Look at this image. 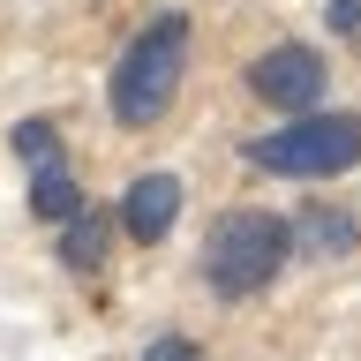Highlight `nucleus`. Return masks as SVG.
<instances>
[{
  "instance_id": "obj_9",
  "label": "nucleus",
  "mask_w": 361,
  "mask_h": 361,
  "mask_svg": "<svg viewBox=\"0 0 361 361\" xmlns=\"http://www.w3.org/2000/svg\"><path fill=\"white\" fill-rule=\"evenodd\" d=\"M8 143H16V158H23V166H53V158H68L53 121H16V135H8Z\"/></svg>"
},
{
  "instance_id": "obj_5",
  "label": "nucleus",
  "mask_w": 361,
  "mask_h": 361,
  "mask_svg": "<svg viewBox=\"0 0 361 361\" xmlns=\"http://www.w3.org/2000/svg\"><path fill=\"white\" fill-rule=\"evenodd\" d=\"M113 226L128 233V241H166L180 226V180L173 173H143V180H128V196H121V211H113Z\"/></svg>"
},
{
  "instance_id": "obj_11",
  "label": "nucleus",
  "mask_w": 361,
  "mask_h": 361,
  "mask_svg": "<svg viewBox=\"0 0 361 361\" xmlns=\"http://www.w3.org/2000/svg\"><path fill=\"white\" fill-rule=\"evenodd\" d=\"M331 30L338 38H361V0H331Z\"/></svg>"
},
{
  "instance_id": "obj_10",
  "label": "nucleus",
  "mask_w": 361,
  "mask_h": 361,
  "mask_svg": "<svg viewBox=\"0 0 361 361\" xmlns=\"http://www.w3.org/2000/svg\"><path fill=\"white\" fill-rule=\"evenodd\" d=\"M143 361H203V346H196V338H180V331H166V338L143 346Z\"/></svg>"
},
{
  "instance_id": "obj_8",
  "label": "nucleus",
  "mask_w": 361,
  "mask_h": 361,
  "mask_svg": "<svg viewBox=\"0 0 361 361\" xmlns=\"http://www.w3.org/2000/svg\"><path fill=\"white\" fill-rule=\"evenodd\" d=\"M286 233L309 248V256H346V248L361 241V226L346 219V211H324V203H316V211H301V219H286Z\"/></svg>"
},
{
  "instance_id": "obj_3",
  "label": "nucleus",
  "mask_w": 361,
  "mask_h": 361,
  "mask_svg": "<svg viewBox=\"0 0 361 361\" xmlns=\"http://www.w3.org/2000/svg\"><path fill=\"white\" fill-rule=\"evenodd\" d=\"M286 256H293L286 219H271V211H226L211 226V241H203V286L219 301H248V293H264L279 279Z\"/></svg>"
},
{
  "instance_id": "obj_4",
  "label": "nucleus",
  "mask_w": 361,
  "mask_h": 361,
  "mask_svg": "<svg viewBox=\"0 0 361 361\" xmlns=\"http://www.w3.org/2000/svg\"><path fill=\"white\" fill-rule=\"evenodd\" d=\"M324 83H331V68H324L316 45H271V53L248 61V90L264 106H286V113H309L324 98Z\"/></svg>"
},
{
  "instance_id": "obj_6",
  "label": "nucleus",
  "mask_w": 361,
  "mask_h": 361,
  "mask_svg": "<svg viewBox=\"0 0 361 361\" xmlns=\"http://www.w3.org/2000/svg\"><path fill=\"white\" fill-rule=\"evenodd\" d=\"M113 233H121V226H113L106 211H90V203H83V211L61 226V264H68V271H98V264H106V248H113Z\"/></svg>"
},
{
  "instance_id": "obj_7",
  "label": "nucleus",
  "mask_w": 361,
  "mask_h": 361,
  "mask_svg": "<svg viewBox=\"0 0 361 361\" xmlns=\"http://www.w3.org/2000/svg\"><path fill=\"white\" fill-rule=\"evenodd\" d=\"M30 211H38L45 226H68L75 211H83V188H75V173H68V158L30 166Z\"/></svg>"
},
{
  "instance_id": "obj_1",
  "label": "nucleus",
  "mask_w": 361,
  "mask_h": 361,
  "mask_svg": "<svg viewBox=\"0 0 361 361\" xmlns=\"http://www.w3.org/2000/svg\"><path fill=\"white\" fill-rule=\"evenodd\" d=\"M180 68H188V16L166 8V16H151L128 45H121L113 83H106V113L121 128L166 121V106H173V90H180Z\"/></svg>"
},
{
  "instance_id": "obj_2",
  "label": "nucleus",
  "mask_w": 361,
  "mask_h": 361,
  "mask_svg": "<svg viewBox=\"0 0 361 361\" xmlns=\"http://www.w3.org/2000/svg\"><path fill=\"white\" fill-rule=\"evenodd\" d=\"M248 166L279 180H331L361 166V113H293L286 128H271L248 143Z\"/></svg>"
}]
</instances>
